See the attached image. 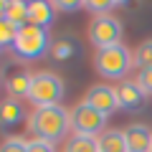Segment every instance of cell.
I'll use <instances>...</instances> for the list:
<instances>
[{"label": "cell", "mask_w": 152, "mask_h": 152, "mask_svg": "<svg viewBox=\"0 0 152 152\" xmlns=\"http://www.w3.org/2000/svg\"><path fill=\"white\" fill-rule=\"evenodd\" d=\"M71 129V112L64 109L61 104L53 107H36L33 114L28 117V132L43 142H58L66 132Z\"/></svg>", "instance_id": "cell-1"}, {"label": "cell", "mask_w": 152, "mask_h": 152, "mask_svg": "<svg viewBox=\"0 0 152 152\" xmlns=\"http://www.w3.org/2000/svg\"><path fill=\"white\" fill-rule=\"evenodd\" d=\"M134 66L132 61V51L127 46H109V48H99L94 56V69L99 76L104 79H112V81H122L129 69Z\"/></svg>", "instance_id": "cell-2"}, {"label": "cell", "mask_w": 152, "mask_h": 152, "mask_svg": "<svg viewBox=\"0 0 152 152\" xmlns=\"http://www.w3.org/2000/svg\"><path fill=\"white\" fill-rule=\"evenodd\" d=\"M13 51H15L18 58L23 61H36L51 51V41H48V31L46 28H36V26H23L18 28V36H15V43H13Z\"/></svg>", "instance_id": "cell-3"}, {"label": "cell", "mask_w": 152, "mask_h": 152, "mask_svg": "<svg viewBox=\"0 0 152 152\" xmlns=\"http://www.w3.org/2000/svg\"><path fill=\"white\" fill-rule=\"evenodd\" d=\"M64 79L51 71H38L33 74V84H31V99L36 107H53V104H61L64 99Z\"/></svg>", "instance_id": "cell-4"}, {"label": "cell", "mask_w": 152, "mask_h": 152, "mask_svg": "<svg viewBox=\"0 0 152 152\" xmlns=\"http://www.w3.org/2000/svg\"><path fill=\"white\" fill-rule=\"evenodd\" d=\"M122 36H124V28H122L119 18L109 15H94L91 18V26H89V38L96 48H109V46H119L122 43Z\"/></svg>", "instance_id": "cell-5"}, {"label": "cell", "mask_w": 152, "mask_h": 152, "mask_svg": "<svg viewBox=\"0 0 152 152\" xmlns=\"http://www.w3.org/2000/svg\"><path fill=\"white\" fill-rule=\"evenodd\" d=\"M107 127V114H102L99 109H94L91 104L79 102L71 109V129L79 137H94L99 132H104Z\"/></svg>", "instance_id": "cell-6"}, {"label": "cell", "mask_w": 152, "mask_h": 152, "mask_svg": "<svg viewBox=\"0 0 152 152\" xmlns=\"http://www.w3.org/2000/svg\"><path fill=\"white\" fill-rule=\"evenodd\" d=\"M84 102L91 104L94 109H99L102 114H112L119 109V99H117V89L109 86V84H94L91 89L86 91V96H84Z\"/></svg>", "instance_id": "cell-7"}, {"label": "cell", "mask_w": 152, "mask_h": 152, "mask_svg": "<svg viewBox=\"0 0 152 152\" xmlns=\"http://www.w3.org/2000/svg\"><path fill=\"white\" fill-rule=\"evenodd\" d=\"M117 99H119V109L127 112H140L147 104V94L137 86V81H122L117 86Z\"/></svg>", "instance_id": "cell-8"}, {"label": "cell", "mask_w": 152, "mask_h": 152, "mask_svg": "<svg viewBox=\"0 0 152 152\" xmlns=\"http://www.w3.org/2000/svg\"><path fill=\"white\" fill-rule=\"evenodd\" d=\"M127 150L129 152H152V129L142 122H134L124 129Z\"/></svg>", "instance_id": "cell-9"}, {"label": "cell", "mask_w": 152, "mask_h": 152, "mask_svg": "<svg viewBox=\"0 0 152 152\" xmlns=\"http://www.w3.org/2000/svg\"><path fill=\"white\" fill-rule=\"evenodd\" d=\"M23 119H26V109H23V104L18 102V99L8 96V99L0 102V129L3 132L15 129Z\"/></svg>", "instance_id": "cell-10"}, {"label": "cell", "mask_w": 152, "mask_h": 152, "mask_svg": "<svg viewBox=\"0 0 152 152\" xmlns=\"http://www.w3.org/2000/svg\"><path fill=\"white\" fill-rule=\"evenodd\" d=\"M53 18H56V5L53 3H46V0H33V3H28V23L31 26L48 31Z\"/></svg>", "instance_id": "cell-11"}, {"label": "cell", "mask_w": 152, "mask_h": 152, "mask_svg": "<svg viewBox=\"0 0 152 152\" xmlns=\"http://www.w3.org/2000/svg\"><path fill=\"white\" fill-rule=\"evenodd\" d=\"M96 140H99V152H129L127 150L124 129H107Z\"/></svg>", "instance_id": "cell-12"}, {"label": "cell", "mask_w": 152, "mask_h": 152, "mask_svg": "<svg viewBox=\"0 0 152 152\" xmlns=\"http://www.w3.org/2000/svg\"><path fill=\"white\" fill-rule=\"evenodd\" d=\"M31 84H33V74H15V76H10L8 79V94H10L13 99H20V96H26L28 99V94H31Z\"/></svg>", "instance_id": "cell-13"}, {"label": "cell", "mask_w": 152, "mask_h": 152, "mask_svg": "<svg viewBox=\"0 0 152 152\" xmlns=\"http://www.w3.org/2000/svg\"><path fill=\"white\" fill-rule=\"evenodd\" d=\"M76 53H79V46L71 38H56V41H51V56L56 61H66Z\"/></svg>", "instance_id": "cell-14"}, {"label": "cell", "mask_w": 152, "mask_h": 152, "mask_svg": "<svg viewBox=\"0 0 152 152\" xmlns=\"http://www.w3.org/2000/svg\"><path fill=\"white\" fill-rule=\"evenodd\" d=\"M5 18H8L15 28L28 26V3H26V0H10V3H8Z\"/></svg>", "instance_id": "cell-15"}, {"label": "cell", "mask_w": 152, "mask_h": 152, "mask_svg": "<svg viewBox=\"0 0 152 152\" xmlns=\"http://www.w3.org/2000/svg\"><path fill=\"white\" fill-rule=\"evenodd\" d=\"M66 152H99V140L96 137H79L74 134L66 142Z\"/></svg>", "instance_id": "cell-16"}, {"label": "cell", "mask_w": 152, "mask_h": 152, "mask_svg": "<svg viewBox=\"0 0 152 152\" xmlns=\"http://www.w3.org/2000/svg\"><path fill=\"white\" fill-rule=\"evenodd\" d=\"M132 61H134L137 69H152V38L150 41H142L134 51H132Z\"/></svg>", "instance_id": "cell-17"}, {"label": "cell", "mask_w": 152, "mask_h": 152, "mask_svg": "<svg viewBox=\"0 0 152 152\" xmlns=\"http://www.w3.org/2000/svg\"><path fill=\"white\" fill-rule=\"evenodd\" d=\"M15 36H18V28L8 18H0V48L3 46H13L15 43Z\"/></svg>", "instance_id": "cell-18"}, {"label": "cell", "mask_w": 152, "mask_h": 152, "mask_svg": "<svg viewBox=\"0 0 152 152\" xmlns=\"http://www.w3.org/2000/svg\"><path fill=\"white\" fill-rule=\"evenodd\" d=\"M122 3H114V0H89V3H84V8H89V10H94L96 15H104V10H114V8H119Z\"/></svg>", "instance_id": "cell-19"}, {"label": "cell", "mask_w": 152, "mask_h": 152, "mask_svg": "<svg viewBox=\"0 0 152 152\" xmlns=\"http://www.w3.org/2000/svg\"><path fill=\"white\" fill-rule=\"evenodd\" d=\"M0 152H28V142L20 140V137H8L0 145Z\"/></svg>", "instance_id": "cell-20"}, {"label": "cell", "mask_w": 152, "mask_h": 152, "mask_svg": "<svg viewBox=\"0 0 152 152\" xmlns=\"http://www.w3.org/2000/svg\"><path fill=\"white\" fill-rule=\"evenodd\" d=\"M137 86H140L147 96H152V69H142L140 74H137Z\"/></svg>", "instance_id": "cell-21"}, {"label": "cell", "mask_w": 152, "mask_h": 152, "mask_svg": "<svg viewBox=\"0 0 152 152\" xmlns=\"http://www.w3.org/2000/svg\"><path fill=\"white\" fill-rule=\"evenodd\" d=\"M28 152H53V145L36 137V140H28Z\"/></svg>", "instance_id": "cell-22"}, {"label": "cell", "mask_w": 152, "mask_h": 152, "mask_svg": "<svg viewBox=\"0 0 152 152\" xmlns=\"http://www.w3.org/2000/svg\"><path fill=\"white\" fill-rule=\"evenodd\" d=\"M56 10H79L84 3H76V0H61V3H53Z\"/></svg>", "instance_id": "cell-23"}, {"label": "cell", "mask_w": 152, "mask_h": 152, "mask_svg": "<svg viewBox=\"0 0 152 152\" xmlns=\"http://www.w3.org/2000/svg\"><path fill=\"white\" fill-rule=\"evenodd\" d=\"M5 13H8V3H5V0H0V18H5Z\"/></svg>", "instance_id": "cell-24"}]
</instances>
